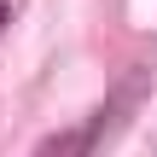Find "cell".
Instances as JSON below:
<instances>
[{
    "mask_svg": "<svg viewBox=\"0 0 157 157\" xmlns=\"http://www.w3.org/2000/svg\"><path fill=\"white\" fill-rule=\"evenodd\" d=\"M111 117H117V105H111V111H99V117H87V122H76V128H58V134H47L35 157H93L99 134L111 128Z\"/></svg>",
    "mask_w": 157,
    "mask_h": 157,
    "instance_id": "1",
    "label": "cell"
}]
</instances>
